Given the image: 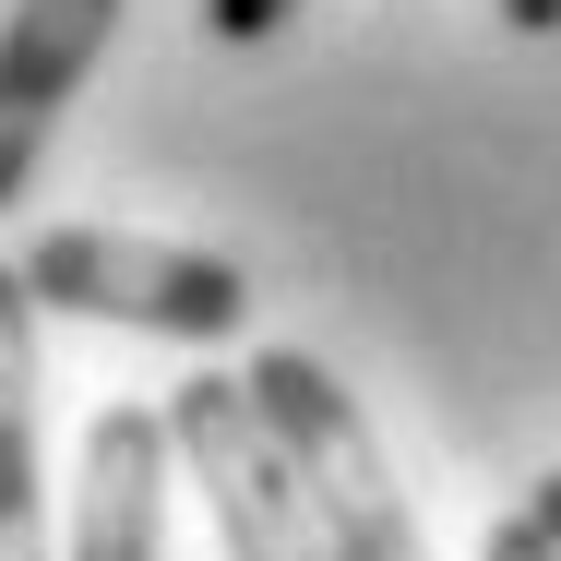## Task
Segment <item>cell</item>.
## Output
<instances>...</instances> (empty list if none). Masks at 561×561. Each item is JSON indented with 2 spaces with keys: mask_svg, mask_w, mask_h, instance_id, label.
Segmentation results:
<instances>
[{
  "mask_svg": "<svg viewBox=\"0 0 561 561\" xmlns=\"http://www.w3.org/2000/svg\"><path fill=\"white\" fill-rule=\"evenodd\" d=\"M239 382H251V407H263L275 454L299 466V490H311V514H323L335 561H443L431 538H419V514H407L394 466H382V443H370L358 394H346L311 346H263Z\"/></svg>",
  "mask_w": 561,
  "mask_h": 561,
  "instance_id": "cell-1",
  "label": "cell"
},
{
  "mask_svg": "<svg viewBox=\"0 0 561 561\" xmlns=\"http://www.w3.org/2000/svg\"><path fill=\"white\" fill-rule=\"evenodd\" d=\"M36 311H84V323H131V335H180V346H227L251 323V275L180 239H131V227H48L24 251Z\"/></svg>",
  "mask_w": 561,
  "mask_h": 561,
  "instance_id": "cell-2",
  "label": "cell"
},
{
  "mask_svg": "<svg viewBox=\"0 0 561 561\" xmlns=\"http://www.w3.org/2000/svg\"><path fill=\"white\" fill-rule=\"evenodd\" d=\"M168 443H180V466H192V490H204V514H216L227 561H335L311 490H299V466L275 454L263 407H251V382L192 370V382L168 394Z\"/></svg>",
  "mask_w": 561,
  "mask_h": 561,
  "instance_id": "cell-3",
  "label": "cell"
},
{
  "mask_svg": "<svg viewBox=\"0 0 561 561\" xmlns=\"http://www.w3.org/2000/svg\"><path fill=\"white\" fill-rule=\"evenodd\" d=\"M108 36H119V0H12V24H0V216L24 204L48 131L84 96V72L108 60Z\"/></svg>",
  "mask_w": 561,
  "mask_h": 561,
  "instance_id": "cell-4",
  "label": "cell"
},
{
  "mask_svg": "<svg viewBox=\"0 0 561 561\" xmlns=\"http://www.w3.org/2000/svg\"><path fill=\"white\" fill-rule=\"evenodd\" d=\"M168 419L156 407H96L84 466H72V561H156L168 526Z\"/></svg>",
  "mask_w": 561,
  "mask_h": 561,
  "instance_id": "cell-5",
  "label": "cell"
},
{
  "mask_svg": "<svg viewBox=\"0 0 561 561\" xmlns=\"http://www.w3.org/2000/svg\"><path fill=\"white\" fill-rule=\"evenodd\" d=\"M0 561H48V490H36V287L0 263Z\"/></svg>",
  "mask_w": 561,
  "mask_h": 561,
  "instance_id": "cell-6",
  "label": "cell"
},
{
  "mask_svg": "<svg viewBox=\"0 0 561 561\" xmlns=\"http://www.w3.org/2000/svg\"><path fill=\"white\" fill-rule=\"evenodd\" d=\"M311 0H204V24H216L227 48H263V36H287Z\"/></svg>",
  "mask_w": 561,
  "mask_h": 561,
  "instance_id": "cell-7",
  "label": "cell"
},
{
  "mask_svg": "<svg viewBox=\"0 0 561 561\" xmlns=\"http://www.w3.org/2000/svg\"><path fill=\"white\" fill-rule=\"evenodd\" d=\"M478 561H561V538L538 526V514H526V502H514V514H502V526L478 538Z\"/></svg>",
  "mask_w": 561,
  "mask_h": 561,
  "instance_id": "cell-8",
  "label": "cell"
},
{
  "mask_svg": "<svg viewBox=\"0 0 561 561\" xmlns=\"http://www.w3.org/2000/svg\"><path fill=\"white\" fill-rule=\"evenodd\" d=\"M490 12H502L514 36H561V0H490Z\"/></svg>",
  "mask_w": 561,
  "mask_h": 561,
  "instance_id": "cell-9",
  "label": "cell"
},
{
  "mask_svg": "<svg viewBox=\"0 0 561 561\" xmlns=\"http://www.w3.org/2000/svg\"><path fill=\"white\" fill-rule=\"evenodd\" d=\"M526 514H538V526H550V538H561V466H550V478H538V490H526Z\"/></svg>",
  "mask_w": 561,
  "mask_h": 561,
  "instance_id": "cell-10",
  "label": "cell"
}]
</instances>
